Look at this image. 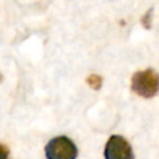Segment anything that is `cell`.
Instances as JSON below:
<instances>
[{
    "mask_svg": "<svg viewBox=\"0 0 159 159\" xmlns=\"http://www.w3.org/2000/svg\"><path fill=\"white\" fill-rule=\"evenodd\" d=\"M87 82H88V84H89L92 88L98 89V88L101 87L102 80H101V77H99V76H97V75H91V76L87 78Z\"/></svg>",
    "mask_w": 159,
    "mask_h": 159,
    "instance_id": "obj_4",
    "label": "cell"
},
{
    "mask_svg": "<svg viewBox=\"0 0 159 159\" xmlns=\"http://www.w3.org/2000/svg\"><path fill=\"white\" fill-rule=\"evenodd\" d=\"M0 159H10V152L9 148L0 143Z\"/></svg>",
    "mask_w": 159,
    "mask_h": 159,
    "instance_id": "obj_5",
    "label": "cell"
},
{
    "mask_svg": "<svg viewBox=\"0 0 159 159\" xmlns=\"http://www.w3.org/2000/svg\"><path fill=\"white\" fill-rule=\"evenodd\" d=\"M106 159H134L133 149L125 138L122 135L114 134L111 135L107 140L104 148Z\"/></svg>",
    "mask_w": 159,
    "mask_h": 159,
    "instance_id": "obj_3",
    "label": "cell"
},
{
    "mask_svg": "<svg viewBox=\"0 0 159 159\" xmlns=\"http://www.w3.org/2000/svg\"><path fill=\"white\" fill-rule=\"evenodd\" d=\"M45 154L47 159H76L77 147L70 138L60 135L52 138L46 144Z\"/></svg>",
    "mask_w": 159,
    "mask_h": 159,
    "instance_id": "obj_2",
    "label": "cell"
},
{
    "mask_svg": "<svg viewBox=\"0 0 159 159\" xmlns=\"http://www.w3.org/2000/svg\"><path fill=\"white\" fill-rule=\"evenodd\" d=\"M130 87L138 96L152 98L159 92V73L152 68L138 71L132 77Z\"/></svg>",
    "mask_w": 159,
    "mask_h": 159,
    "instance_id": "obj_1",
    "label": "cell"
}]
</instances>
